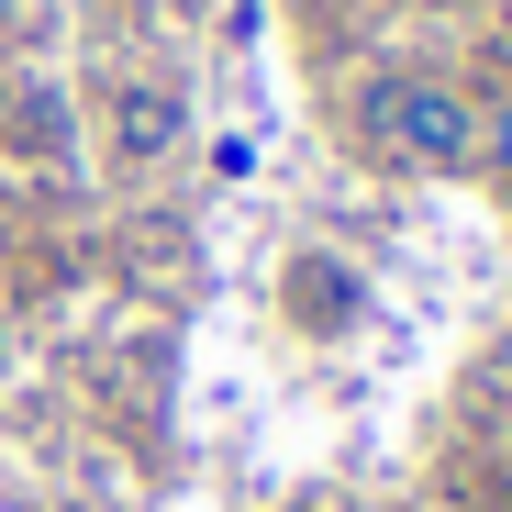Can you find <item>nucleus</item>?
<instances>
[{
	"mask_svg": "<svg viewBox=\"0 0 512 512\" xmlns=\"http://www.w3.org/2000/svg\"><path fill=\"white\" fill-rule=\"evenodd\" d=\"M279 301H290V323H301V334H346V323L368 312L357 268H346V256H334V245H301V256H290V279H279Z\"/></svg>",
	"mask_w": 512,
	"mask_h": 512,
	"instance_id": "obj_3",
	"label": "nucleus"
},
{
	"mask_svg": "<svg viewBox=\"0 0 512 512\" xmlns=\"http://www.w3.org/2000/svg\"><path fill=\"white\" fill-rule=\"evenodd\" d=\"M357 145L368 167H401V179H479V101L446 67H368Z\"/></svg>",
	"mask_w": 512,
	"mask_h": 512,
	"instance_id": "obj_1",
	"label": "nucleus"
},
{
	"mask_svg": "<svg viewBox=\"0 0 512 512\" xmlns=\"http://www.w3.org/2000/svg\"><path fill=\"white\" fill-rule=\"evenodd\" d=\"M123 12H145V23H179V12H212V0H123Z\"/></svg>",
	"mask_w": 512,
	"mask_h": 512,
	"instance_id": "obj_7",
	"label": "nucleus"
},
{
	"mask_svg": "<svg viewBox=\"0 0 512 512\" xmlns=\"http://www.w3.org/2000/svg\"><path fill=\"white\" fill-rule=\"evenodd\" d=\"M212 179H256V134H212Z\"/></svg>",
	"mask_w": 512,
	"mask_h": 512,
	"instance_id": "obj_6",
	"label": "nucleus"
},
{
	"mask_svg": "<svg viewBox=\"0 0 512 512\" xmlns=\"http://www.w3.org/2000/svg\"><path fill=\"white\" fill-rule=\"evenodd\" d=\"M12 134H23V145H45L56 167H78V123H67V90H23V101H12Z\"/></svg>",
	"mask_w": 512,
	"mask_h": 512,
	"instance_id": "obj_4",
	"label": "nucleus"
},
{
	"mask_svg": "<svg viewBox=\"0 0 512 512\" xmlns=\"http://www.w3.org/2000/svg\"><path fill=\"white\" fill-rule=\"evenodd\" d=\"M479 179L512 201V90H501V101H479Z\"/></svg>",
	"mask_w": 512,
	"mask_h": 512,
	"instance_id": "obj_5",
	"label": "nucleus"
},
{
	"mask_svg": "<svg viewBox=\"0 0 512 512\" xmlns=\"http://www.w3.org/2000/svg\"><path fill=\"white\" fill-rule=\"evenodd\" d=\"M90 145L112 167H167L190 145V90L167 67H101V90H90Z\"/></svg>",
	"mask_w": 512,
	"mask_h": 512,
	"instance_id": "obj_2",
	"label": "nucleus"
},
{
	"mask_svg": "<svg viewBox=\"0 0 512 512\" xmlns=\"http://www.w3.org/2000/svg\"><path fill=\"white\" fill-rule=\"evenodd\" d=\"M12 12H23V0H0V34H12Z\"/></svg>",
	"mask_w": 512,
	"mask_h": 512,
	"instance_id": "obj_8",
	"label": "nucleus"
}]
</instances>
